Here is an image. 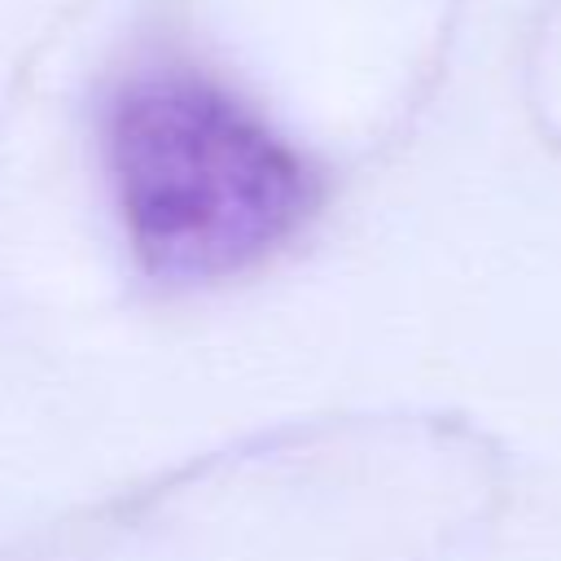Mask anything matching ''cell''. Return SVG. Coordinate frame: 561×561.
Returning a JSON list of instances; mask_svg holds the SVG:
<instances>
[{
    "label": "cell",
    "mask_w": 561,
    "mask_h": 561,
    "mask_svg": "<svg viewBox=\"0 0 561 561\" xmlns=\"http://www.w3.org/2000/svg\"><path fill=\"white\" fill-rule=\"evenodd\" d=\"M92 53L79 114L105 210L145 280L219 285L307 228L324 171L193 0H140Z\"/></svg>",
    "instance_id": "cell-1"
}]
</instances>
